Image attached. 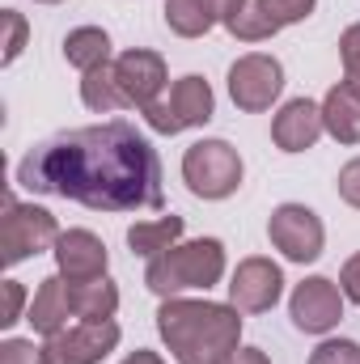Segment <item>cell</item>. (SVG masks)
<instances>
[{
    "mask_svg": "<svg viewBox=\"0 0 360 364\" xmlns=\"http://www.w3.org/2000/svg\"><path fill=\"white\" fill-rule=\"evenodd\" d=\"M339 60H344V85L360 93V21L339 34Z\"/></svg>",
    "mask_w": 360,
    "mask_h": 364,
    "instance_id": "cell-23",
    "label": "cell"
},
{
    "mask_svg": "<svg viewBox=\"0 0 360 364\" xmlns=\"http://www.w3.org/2000/svg\"><path fill=\"white\" fill-rule=\"evenodd\" d=\"M216 110V97H212V85L203 77H182L174 81V90L166 93L162 102H153L144 110L149 127L162 132V136H179L186 127H203Z\"/></svg>",
    "mask_w": 360,
    "mask_h": 364,
    "instance_id": "cell-6",
    "label": "cell"
},
{
    "mask_svg": "<svg viewBox=\"0 0 360 364\" xmlns=\"http://www.w3.org/2000/svg\"><path fill=\"white\" fill-rule=\"evenodd\" d=\"M182 237V216H162V220H140V225H132L127 229V246H132V255H140V259H162L170 246H179Z\"/></svg>",
    "mask_w": 360,
    "mask_h": 364,
    "instance_id": "cell-19",
    "label": "cell"
},
{
    "mask_svg": "<svg viewBox=\"0 0 360 364\" xmlns=\"http://www.w3.org/2000/svg\"><path fill=\"white\" fill-rule=\"evenodd\" d=\"M38 4H60V0H38Z\"/></svg>",
    "mask_w": 360,
    "mask_h": 364,
    "instance_id": "cell-33",
    "label": "cell"
},
{
    "mask_svg": "<svg viewBox=\"0 0 360 364\" xmlns=\"http://www.w3.org/2000/svg\"><path fill=\"white\" fill-rule=\"evenodd\" d=\"M268 237L284 259H292V263H314V259L322 255L327 229H322L318 212H309L305 203H280L268 220Z\"/></svg>",
    "mask_w": 360,
    "mask_h": 364,
    "instance_id": "cell-7",
    "label": "cell"
},
{
    "mask_svg": "<svg viewBox=\"0 0 360 364\" xmlns=\"http://www.w3.org/2000/svg\"><path fill=\"white\" fill-rule=\"evenodd\" d=\"M284 292V275L271 259H242L238 272L229 279V305H238L242 314H268Z\"/></svg>",
    "mask_w": 360,
    "mask_h": 364,
    "instance_id": "cell-13",
    "label": "cell"
},
{
    "mask_svg": "<svg viewBox=\"0 0 360 364\" xmlns=\"http://www.w3.org/2000/svg\"><path fill=\"white\" fill-rule=\"evenodd\" d=\"M81 102L97 110V114H110V110H123L127 106V97L119 90V77H115V64H97L85 73V81H81Z\"/></svg>",
    "mask_w": 360,
    "mask_h": 364,
    "instance_id": "cell-21",
    "label": "cell"
},
{
    "mask_svg": "<svg viewBox=\"0 0 360 364\" xmlns=\"http://www.w3.org/2000/svg\"><path fill=\"white\" fill-rule=\"evenodd\" d=\"M166 26H170L179 38H199V34H208L216 21L203 13L199 0H166Z\"/></svg>",
    "mask_w": 360,
    "mask_h": 364,
    "instance_id": "cell-22",
    "label": "cell"
},
{
    "mask_svg": "<svg viewBox=\"0 0 360 364\" xmlns=\"http://www.w3.org/2000/svg\"><path fill=\"white\" fill-rule=\"evenodd\" d=\"M182 182L199 199H229L242 186V157L225 140H199L182 153Z\"/></svg>",
    "mask_w": 360,
    "mask_h": 364,
    "instance_id": "cell-5",
    "label": "cell"
},
{
    "mask_svg": "<svg viewBox=\"0 0 360 364\" xmlns=\"http://www.w3.org/2000/svg\"><path fill=\"white\" fill-rule=\"evenodd\" d=\"M322 123L339 144H360V93L352 85H335L322 97Z\"/></svg>",
    "mask_w": 360,
    "mask_h": 364,
    "instance_id": "cell-18",
    "label": "cell"
},
{
    "mask_svg": "<svg viewBox=\"0 0 360 364\" xmlns=\"http://www.w3.org/2000/svg\"><path fill=\"white\" fill-rule=\"evenodd\" d=\"M339 288H344V296L360 305V255H352L348 263H344V272H339Z\"/></svg>",
    "mask_w": 360,
    "mask_h": 364,
    "instance_id": "cell-29",
    "label": "cell"
},
{
    "mask_svg": "<svg viewBox=\"0 0 360 364\" xmlns=\"http://www.w3.org/2000/svg\"><path fill=\"white\" fill-rule=\"evenodd\" d=\"M119 348V326L115 322H77L43 343V364H97Z\"/></svg>",
    "mask_w": 360,
    "mask_h": 364,
    "instance_id": "cell-9",
    "label": "cell"
},
{
    "mask_svg": "<svg viewBox=\"0 0 360 364\" xmlns=\"http://www.w3.org/2000/svg\"><path fill=\"white\" fill-rule=\"evenodd\" d=\"M335 186H339V199H344V203L360 208V157H352V161H348V166L339 170Z\"/></svg>",
    "mask_w": 360,
    "mask_h": 364,
    "instance_id": "cell-28",
    "label": "cell"
},
{
    "mask_svg": "<svg viewBox=\"0 0 360 364\" xmlns=\"http://www.w3.org/2000/svg\"><path fill=\"white\" fill-rule=\"evenodd\" d=\"M309 364H360V343L352 339H327L314 348Z\"/></svg>",
    "mask_w": 360,
    "mask_h": 364,
    "instance_id": "cell-24",
    "label": "cell"
},
{
    "mask_svg": "<svg viewBox=\"0 0 360 364\" xmlns=\"http://www.w3.org/2000/svg\"><path fill=\"white\" fill-rule=\"evenodd\" d=\"M327 132L322 123V106L309 97H292L275 119H271V140L280 153H305L318 144V136Z\"/></svg>",
    "mask_w": 360,
    "mask_h": 364,
    "instance_id": "cell-14",
    "label": "cell"
},
{
    "mask_svg": "<svg viewBox=\"0 0 360 364\" xmlns=\"http://www.w3.org/2000/svg\"><path fill=\"white\" fill-rule=\"evenodd\" d=\"M123 364H166V360H162L157 352H144V348H140V352H132V356H127Z\"/></svg>",
    "mask_w": 360,
    "mask_h": 364,
    "instance_id": "cell-32",
    "label": "cell"
},
{
    "mask_svg": "<svg viewBox=\"0 0 360 364\" xmlns=\"http://www.w3.org/2000/svg\"><path fill=\"white\" fill-rule=\"evenodd\" d=\"M238 314V305L166 296V305L157 309V331L179 364H225L242 339Z\"/></svg>",
    "mask_w": 360,
    "mask_h": 364,
    "instance_id": "cell-2",
    "label": "cell"
},
{
    "mask_svg": "<svg viewBox=\"0 0 360 364\" xmlns=\"http://www.w3.org/2000/svg\"><path fill=\"white\" fill-rule=\"evenodd\" d=\"M55 250V267L68 284H81V279H97L106 275V246L102 237L90 229H68L60 233V242L51 246Z\"/></svg>",
    "mask_w": 360,
    "mask_h": 364,
    "instance_id": "cell-15",
    "label": "cell"
},
{
    "mask_svg": "<svg viewBox=\"0 0 360 364\" xmlns=\"http://www.w3.org/2000/svg\"><path fill=\"white\" fill-rule=\"evenodd\" d=\"M4 26H9V43H4V64H13L26 47V17L17 9H4Z\"/></svg>",
    "mask_w": 360,
    "mask_h": 364,
    "instance_id": "cell-27",
    "label": "cell"
},
{
    "mask_svg": "<svg viewBox=\"0 0 360 364\" xmlns=\"http://www.w3.org/2000/svg\"><path fill=\"white\" fill-rule=\"evenodd\" d=\"M199 4H203V13H208L212 21H225V26H229V17H233L246 0H199Z\"/></svg>",
    "mask_w": 360,
    "mask_h": 364,
    "instance_id": "cell-30",
    "label": "cell"
},
{
    "mask_svg": "<svg viewBox=\"0 0 360 364\" xmlns=\"http://www.w3.org/2000/svg\"><path fill=\"white\" fill-rule=\"evenodd\" d=\"M55 242H60V225L47 208L17 203L13 195H4V216H0V263L4 267H17Z\"/></svg>",
    "mask_w": 360,
    "mask_h": 364,
    "instance_id": "cell-4",
    "label": "cell"
},
{
    "mask_svg": "<svg viewBox=\"0 0 360 364\" xmlns=\"http://www.w3.org/2000/svg\"><path fill=\"white\" fill-rule=\"evenodd\" d=\"M21 305H26V288L17 279H4L0 284V326L21 322Z\"/></svg>",
    "mask_w": 360,
    "mask_h": 364,
    "instance_id": "cell-25",
    "label": "cell"
},
{
    "mask_svg": "<svg viewBox=\"0 0 360 364\" xmlns=\"http://www.w3.org/2000/svg\"><path fill=\"white\" fill-rule=\"evenodd\" d=\"M68 301H73V318H81V322H110L115 309H119V288L106 275H97V279L68 284Z\"/></svg>",
    "mask_w": 360,
    "mask_h": 364,
    "instance_id": "cell-17",
    "label": "cell"
},
{
    "mask_svg": "<svg viewBox=\"0 0 360 364\" xmlns=\"http://www.w3.org/2000/svg\"><path fill=\"white\" fill-rule=\"evenodd\" d=\"M68 318H73L68 279H64V275H47V279L38 284L34 301H30V314H26V322H30L38 335H55V331H64V326H68Z\"/></svg>",
    "mask_w": 360,
    "mask_h": 364,
    "instance_id": "cell-16",
    "label": "cell"
},
{
    "mask_svg": "<svg viewBox=\"0 0 360 364\" xmlns=\"http://www.w3.org/2000/svg\"><path fill=\"white\" fill-rule=\"evenodd\" d=\"M115 77H119V90L127 97V106H136L140 114L166 97V60L157 51H144V47H132L115 60Z\"/></svg>",
    "mask_w": 360,
    "mask_h": 364,
    "instance_id": "cell-12",
    "label": "cell"
},
{
    "mask_svg": "<svg viewBox=\"0 0 360 364\" xmlns=\"http://www.w3.org/2000/svg\"><path fill=\"white\" fill-rule=\"evenodd\" d=\"M64 60H68L73 68H81V73H90L97 64H110V34L97 30V26H77V30H68V38H64Z\"/></svg>",
    "mask_w": 360,
    "mask_h": 364,
    "instance_id": "cell-20",
    "label": "cell"
},
{
    "mask_svg": "<svg viewBox=\"0 0 360 364\" xmlns=\"http://www.w3.org/2000/svg\"><path fill=\"white\" fill-rule=\"evenodd\" d=\"M288 314H292V326L305 331V335H327L331 326H339L344 318V288L327 275H309L292 288V301H288Z\"/></svg>",
    "mask_w": 360,
    "mask_h": 364,
    "instance_id": "cell-10",
    "label": "cell"
},
{
    "mask_svg": "<svg viewBox=\"0 0 360 364\" xmlns=\"http://www.w3.org/2000/svg\"><path fill=\"white\" fill-rule=\"evenodd\" d=\"M221 275H225V246L216 237H195V242L170 246L162 259H153L144 272V284L157 296H179L191 288L208 292L212 284H221Z\"/></svg>",
    "mask_w": 360,
    "mask_h": 364,
    "instance_id": "cell-3",
    "label": "cell"
},
{
    "mask_svg": "<svg viewBox=\"0 0 360 364\" xmlns=\"http://www.w3.org/2000/svg\"><path fill=\"white\" fill-rule=\"evenodd\" d=\"M0 364H43V348H34L30 339H4Z\"/></svg>",
    "mask_w": 360,
    "mask_h": 364,
    "instance_id": "cell-26",
    "label": "cell"
},
{
    "mask_svg": "<svg viewBox=\"0 0 360 364\" xmlns=\"http://www.w3.org/2000/svg\"><path fill=\"white\" fill-rule=\"evenodd\" d=\"M284 90V64L275 55H263V51H250L242 55L233 68H229V97L238 110H271V102Z\"/></svg>",
    "mask_w": 360,
    "mask_h": 364,
    "instance_id": "cell-8",
    "label": "cell"
},
{
    "mask_svg": "<svg viewBox=\"0 0 360 364\" xmlns=\"http://www.w3.org/2000/svg\"><path fill=\"white\" fill-rule=\"evenodd\" d=\"M318 0H246L233 17H229V34L242 43H263L271 34H280L292 21H305L314 13Z\"/></svg>",
    "mask_w": 360,
    "mask_h": 364,
    "instance_id": "cell-11",
    "label": "cell"
},
{
    "mask_svg": "<svg viewBox=\"0 0 360 364\" xmlns=\"http://www.w3.org/2000/svg\"><path fill=\"white\" fill-rule=\"evenodd\" d=\"M17 182L34 195H60L93 212H157L166 203L162 161L132 123L77 127L34 144L17 166Z\"/></svg>",
    "mask_w": 360,
    "mask_h": 364,
    "instance_id": "cell-1",
    "label": "cell"
},
{
    "mask_svg": "<svg viewBox=\"0 0 360 364\" xmlns=\"http://www.w3.org/2000/svg\"><path fill=\"white\" fill-rule=\"evenodd\" d=\"M225 364H271V360H268V352H259V348H238Z\"/></svg>",
    "mask_w": 360,
    "mask_h": 364,
    "instance_id": "cell-31",
    "label": "cell"
}]
</instances>
